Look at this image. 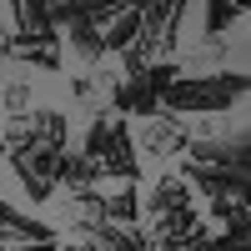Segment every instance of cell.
<instances>
[{"instance_id":"6da1fadb","label":"cell","mask_w":251,"mask_h":251,"mask_svg":"<svg viewBox=\"0 0 251 251\" xmlns=\"http://www.w3.org/2000/svg\"><path fill=\"white\" fill-rule=\"evenodd\" d=\"M186 10H191V0H151V5L141 10V30H136V40L121 50L116 75L131 80V75H141L146 66H156V60H176V55H181Z\"/></svg>"},{"instance_id":"7a4b0ae2","label":"cell","mask_w":251,"mask_h":251,"mask_svg":"<svg viewBox=\"0 0 251 251\" xmlns=\"http://www.w3.org/2000/svg\"><path fill=\"white\" fill-rule=\"evenodd\" d=\"M241 100H246V71L231 66V71H206V75L171 80L166 96H161V111L196 121V116H226V111H236Z\"/></svg>"},{"instance_id":"3957f363","label":"cell","mask_w":251,"mask_h":251,"mask_svg":"<svg viewBox=\"0 0 251 251\" xmlns=\"http://www.w3.org/2000/svg\"><path fill=\"white\" fill-rule=\"evenodd\" d=\"M80 156L96 166L100 186H126V181L141 186V156H136V146H131V121L116 116V111L91 116L86 136H80Z\"/></svg>"},{"instance_id":"277c9868","label":"cell","mask_w":251,"mask_h":251,"mask_svg":"<svg viewBox=\"0 0 251 251\" xmlns=\"http://www.w3.org/2000/svg\"><path fill=\"white\" fill-rule=\"evenodd\" d=\"M0 141H5V161H30L40 151H71V116L60 106H35L30 116L10 121L5 131H0Z\"/></svg>"},{"instance_id":"5b68a950","label":"cell","mask_w":251,"mask_h":251,"mask_svg":"<svg viewBox=\"0 0 251 251\" xmlns=\"http://www.w3.org/2000/svg\"><path fill=\"white\" fill-rule=\"evenodd\" d=\"M131 146H136L141 161H176V156H186V146H191V121L171 116V111L141 116L131 126Z\"/></svg>"},{"instance_id":"8992f818","label":"cell","mask_w":251,"mask_h":251,"mask_svg":"<svg viewBox=\"0 0 251 251\" xmlns=\"http://www.w3.org/2000/svg\"><path fill=\"white\" fill-rule=\"evenodd\" d=\"M0 236H5V246H30V241H55V226L0 196Z\"/></svg>"},{"instance_id":"52a82bcc","label":"cell","mask_w":251,"mask_h":251,"mask_svg":"<svg viewBox=\"0 0 251 251\" xmlns=\"http://www.w3.org/2000/svg\"><path fill=\"white\" fill-rule=\"evenodd\" d=\"M35 106H40V91H35L30 71H10V75H0V116H5V121L30 116Z\"/></svg>"},{"instance_id":"ba28073f","label":"cell","mask_w":251,"mask_h":251,"mask_svg":"<svg viewBox=\"0 0 251 251\" xmlns=\"http://www.w3.org/2000/svg\"><path fill=\"white\" fill-rule=\"evenodd\" d=\"M100 221H111V226H141V186L126 181V186L100 191Z\"/></svg>"},{"instance_id":"9c48e42d","label":"cell","mask_w":251,"mask_h":251,"mask_svg":"<svg viewBox=\"0 0 251 251\" xmlns=\"http://www.w3.org/2000/svg\"><path fill=\"white\" fill-rule=\"evenodd\" d=\"M241 15H246V5H241V0H206L201 35L216 46V40H226V30H236V25H241Z\"/></svg>"},{"instance_id":"30bf717a","label":"cell","mask_w":251,"mask_h":251,"mask_svg":"<svg viewBox=\"0 0 251 251\" xmlns=\"http://www.w3.org/2000/svg\"><path fill=\"white\" fill-rule=\"evenodd\" d=\"M10 171H15V181H20V191H25V201H35V206H50V201H55V181L25 171V166H10Z\"/></svg>"},{"instance_id":"8fae6325","label":"cell","mask_w":251,"mask_h":251,"mask_svg":"<svg viewBox=\"0 0 251 251\" xmlns=\"http://www.w3.org/2000/svg\"><path fill=\"white\" fill-rule=\"evenodd\" d=\"M71 46L96 66V60H100V25H96V20H71Z\"/></svg>"},{"instance_id":"7c38bea8","label":"cell","mask_w":251,"mask_h":251,"mask_svg":"<svg viewBox=\"0 0 251 251\" xmlns=\"http://www.w3.org/2000/svg\"><path fill=\"white\" fill-rule=\"evenodd\" d=\"M5 251H55V241H30V246H5Z\"/></svg>"},{"instance_id":"4fadbf2b","label":"cell","mask_w":251,"mask_h":251,"mask_svg":"<svg viewBox=\"0 0 251 251\" xmlns=\"http://www.w3.org/2000/svg\"><path fill=\"white\" fill-rule=\"evenodd\" d=\"M0 251H5V236H0Z\"/></svg>"}]
</instances>
